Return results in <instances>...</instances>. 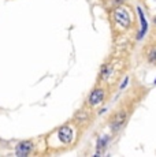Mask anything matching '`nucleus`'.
I'll list each match as a JSON object with an SVG mask.
<instances>
[{"label": "nucleus", "instance_id": "obj_1", "mask_svg": "<svg viewBox=\"0 0 156 157\" xmlns=\"http://www.w3.org/2000/svg\"><path fill=\"white\" fill-rule=\"evenodd\" d=\"M126 119H127V111L126 109H119L118 112L114 113L112 119H111V128H112V131L121 130L122 126L125 124Z\"/></svg>", "mask_w": 156, "mask_h": 157}, {"label": "nucleus", "instance_id": "obj_2", "mask_svg": "<svg viewBox=\"0 0 156 157\" xmlns=\"http://www.w3.org/2000/svg\"><path fill=\"white\" fill-rule=\"evenodd\" d=\"M114 19L122 28H129L130 26V17H129L127 11H125L123 8H116L114 11Z\"/></svg>", "mask_w": 156, "mask_h": 157}, {"label": "nucleus", "instance_id": "obj_3", "mask_svg": "<svg viewBox=\"0 0 156 157\" xmlns=\"http://www.w3.org/2000/svg\"><path fill=\"white\" fill-rule=\"evenodd\" d=\"M34 147V144L32 141H22L17 145L15 147V153L18 157H26L28 155H30V152Z\"/></svg>", "mask_w": 156, "mask_h": 157}, {"label": "nucleus", "instance_id": "obj_4", "mask_svg": "<svg viewBox=\"0 0 156 157\" xmlns=\"http://www.w3.org/2000/svg\"><path fill=\"white\" fill-rule=\"evenodd\" d=\"M103 98H104V89H101V87H97V89L92 90V93L89 94L88 102L92 105V107H95V105L101 104Z\"/></svg>", "mask_w": 156, "mask_h": 157}, {"label": "nucleus", "instance_id": "obj_5", "mask_svg": "<svg viewBox=\"0 0 156 157\" xmlns=\"http://www.w3.org/2000/svg\"><path fill=\"white\" fill-rule=\"evenodd\" d=\"M58 135H59V140L63 144H68L71 141V138H73V131H71V128L68 126H63V127L59 128Z\"/></svg>", "mask_w": 156, "mask_h": 157}, {"label": "nucleus", "instance_id": "obj_6", "mask_svg": "<svg viewBox=\"0 0 156 157\" xmlns=\"http://www.w3.org/2000/svg\"><path fill=\"white\" fill-rule=\"evenodd\" d=\"M137 13H138L140 15V21H141V30H140V33H138V40H141V38L145 36V33H146V30H148V22H146V19H145V17H144V13H142V8L141 7H137Z\"/></svg>", "mask_w": 156, "mask_h": 157}, {"label": "nucleus", "instance_id": "obj_7", "mask_svg": "<svg viewBox=\"0 0 156 157\" xmlns=\"http://www.w3.org/2000/svg\"><path fill=\"white\" fill-rule=\"evenodd\" d=\"M108 141H110V137L108 135H104V137H101V138H99V141H97V152H101L103 149H106L107 147V145H108Z\"/></svg>", "mask_w": 156, "mask_h": 157}, {"label": "nucleus", "instance_id": "obj_8", "mask_svg": "<svg viewBox=\"0 0 156 157\" xmlns=\"http://www.w3.org/2000/svg\"><path fill=\"white\" fill-rule=\"evenodd\" d=\"M111 72H112V68H111V66H108V64H104L103 67H101L100 75H101V78L107 79V78H108L110 75H111Z\"/></svg>", "mask_w": 156, "mask_h": 157}, {"label": "nucleus", "instance_id": "obj_9", "mask_svg": "<svg viewBox=\"0 0 156 157\" xmlns=\"http://www.w3.org/2000/svg\"><path fill=\"white\" fill-rule=\"evenodd\" d=\"M127 83H129V78L126 77L125 79H123V83H121V86H119V89H121V90H122V89H125V87L127 86Z\"/></svg>", "mask_w": 156, "mask_h": 157}, {"label": "nucleus", "instance_id": "obj_10", "mask_svg": "<svg viewBox=\"0 0 156 157\" xmlns=\"http://www.w3.org/2000/svg\"><path fill=\"white\" fill-rule=\"evenodd\" d=\"M122 2H123V0H112V6H115V7H118L119 4H122Z\"/></svg>", "mask_w": 156, "mask_h": 157}, {"label": "nucleus", "instance_id": "obj_11", "mask_svg": "<svg viewBox=\"0 0 156 157\" xmlns=\"http://www.w3.org/2000/svg\"><path fill=\"white\" fill-rule=\"evenodd\" d=\"M154 22H155V23H156V18H155V19H154Z\"/></svg>", "mask_w": 156, "mask_h": 157}, {"label": "nucleus", "instance_id": "obj_12", "mask_svg": "<svg viewBox=\"0 0 156 157\" xmlns=\"http://www.w3.org/2000/svg\"><path fill=\"white\" fill-rule=\"evenodd\" d=\"M155 85H156V81H155Z\"/></svg>", "mask_w": 156, "mask_h": 157}]
</instances>
